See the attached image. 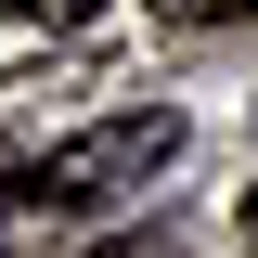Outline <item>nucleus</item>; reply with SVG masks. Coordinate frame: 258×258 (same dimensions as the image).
<instances>
[{
  "label": "nucleus",
  "mask_w": 258,
  "mask_h": 258,
  "mask_svg": "<svg viewBox=\"0 0 258 258\" xmlns=\"http://www.w3.org/2000/svg\"><path fill=\"white\" fill-rule=\"evenodd\" d=\"M91 258H142V245H91Z\"/></svg>",
  "instance_id": "obj_5"
},
{
  "label": "nucleus",
  "mask_w": 258,
  "mask_h": 258,
  "mask_svg": "<svg viewBox=\"0 0 258 258\" xmlns=\"http://www.w3.org/2000/svg\"><path fill=\"white\" fill-rule=\"evenodd\" d=\"M168 155H181V116H168V103H142V116H103V129H78V142H52L13 194H26V207H78V220H91V207L155 194Z\"/></svg>",
  "instance_id": "obj_1"
},
{
  "label": "nucleus",
  "mask_w": 258,
  "mask_h": 258,
  "mask_svg": "<svg viewBox=\"0 0 258 258\" xmlns=\"http://www.w3.org/2000/svg\"><path fill=\"white\" fill-rule=\"evenodd\" d=\"M258 0H155V26H245Z\"/></svg>",
  "instance_id": "obj_2"
},
{
  "label": "nucleus",
  "mask_w": 258,
  "mask_h": 258,
  "mask_svg": "<svg viewBox=\"0 0 258 258\" xmlns=\"http://www.w3.org/2000/svg\"><path fill=\"white\" fill-rule=\"evenodd\" d=\"M0 13H78V0H0Z\"/></svg>",
  "instance_id": "obj_3"
},
{
  "label": "nucleus",
  "mask_w": 258,
  "mask_h": 258,
  "mask_svg": "<svg viewBox=\"0 0 258 258\" xmlns=\"http://www.w3.org/2000/svg\"><path fill=\"white\" fill-rule=\"evenodd\" d=\"M13 181H26V168H13V155H0V194H13Z\"/></svg>",
  "instance_id": "obj_4"
}]
</instances>
